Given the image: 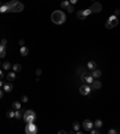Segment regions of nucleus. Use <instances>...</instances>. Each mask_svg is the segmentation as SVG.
I'll return each instance as SVG.
<instances>
[{
  "instance_id": "obj_9",
  "label": "nucleus",
  "mask_w": 120,
  "mask_h": 134,
  "mask_svg": "<svg viewBox=\"0 0 120 134\" xmlns=\"http://www.w3.org/2000/svg\"><path fill=\"white\" fill-rule=\"evenodd\" d=\"M90 10H91L92 13H97V12H100V11L102 10V5H101L100 3H94V4L90 6Z\"/></svg>"
},
{
  "instance_id": "obj_21",
  "label": "nucleus",
  "mask_w": 120,
  "mask_h": 134,
  "mask_svg": "<svg viewBox=\"0 0 120 134\" xmlns=\"http://www.w3.org/2000/svg\"><path fill=\"white\" fill-rule=\"evenodd\" d=\"M15 79H16V74H15V71L9 73V75H7V80H9V81H13Z\"/></svg>"
},
{
  "instance_id": "obj_15",
  "label": "nucleus",
  "mask_w": 120,
  "mask_h": 134,
  "mask_svg": "<svg viewBox=\"0 0 120 134\" xmlns=\"http://www.w3.org/2000/svg\"><path fill=\"white\" fill-rule=\"evenodd\" d=\"M101 74H102V73H101V70H98V69H94L91 75H92V77H94V79H98V77L101 76Z\"/></svg>"
},
{
  "instance_id": "obj_33",
  "label": "nucleus",
  "mask_w": 120,
  "mask_h": 134,
  "mask_svg": "<svg viewBox=\"0 0 120 134\" xmlns=\"http://www.w3.org/2000/svg\"><path fill=\"white\" fill-rule=\"evenodd\" d=\"M6 44H7V40H6V39H3V40H1V45H3V46H6Z\"/></svg>"
},
{
  "instance_id": "obj_10",
  "label": "nucleus",
  "mask_w": 120,
  "mask_h": 134,
  "mask_svg": "<svg viewBox=\"0 0 120 134\" xmlns=\"http://www.w3.org/2000/svg\"><path fill=\"white\" fill-rule=\"evenodd\" d=\"M101 87H102V83H101L97 79L92 81V83H91V88H94V89H100Z\"/></svg>"
},
{
  "instance_id": "obj_37",
  "label": "nucleus",
  "mask_w": 120,
  "mask_h": 134,
  "mask_svg": "<svg viewBox=\"0 0 120 134\" xmlns=\"http://www.w3.org/2000/svg\"><path fill=\"white\" fill-rule=\"evenodd\" d=\"M76 3H78V0H70V4H71V5H73V4H76Z\"/></svg>"
},
{
  "instance_id": "obj_25",
  "label": "nucleus",
  "mask_w": 120,
  "mask_h": 134,
  "mask_svg": "<svg viewBox=\"0 0 120 134\" xmlns=\"http://www.w3.org/2000/svg\"><path fill=\"white\" fill-rule=\"evenodd\" d=\"M69 5H70V1H67V0H65V1H63V3H61V7H63V9H65V10L67 9V6H69Z\"/></svg>"
},
{
  "instance_id": "obj_3",
  "label": "nucleus",
  "mask_w": 120,
  "mask_h": 134,
  "mask_svg": "<svg viewBox=\"0 0 120 134\" xmlns=\"http://www.w3.org/2000/svg\"><path fill=\"white\" fill-rule=\"evenodd\" d=\"M23 120L27 122V123H30V122H34L36 120V114L33 111V110H27L24 112V116H23Z\"/></svg>"
},
{
  "instance_id": "obj_5",
  "label": "nucleus",
  "mask_w": 120,
  "mask_h": 134,
  "mask_svg": "<svg viewBox=\"0 0 120 134\" xmlns=\"http://www.w3.org/2000/svg\"><path fill=\"white\" fill-rule=\"evenodd\" d=\"M25 133L27 134H36L37 133V127L34 122H30L25 126Z\"/></svg>"
},
{
  "instance_id": "obj_42",
  "label": "nucleus",
  "mask_w": 120,
  "mask_h": 134,
  "mask_svg": "<svg viewBox=\"0 0 120 134\" xmlns=\"http://www.w3.org/2000/svg\"><path fill=\"white\" fill-rule=\"evenodd\" d=\"M0 46H1V41H0Z\"/></svg>"
},
{
  "instance_id": "obj_30",
  "label": "nucleus",
  "mask_w": 120,
  "mask_h": 134,
  "mask_svg": "<svg viewBox=\"0 0 120 134\" xmlns=\"http://www.w3.org/2000/svg\"><path fill=\"white\" fill-rule=\"evenodd\" d=\"M90 133H91V134H97V133H100V130H98V128H95V129L92 128V129L90 130Z\"/></svg>"
},
{
  "instance_id": "obj_20",
  "label": "nucleus",
  "mask_w": 120,
  "mask_h": 134,
  "mask_svg": "<svg viewBox=\"0 0 120 134\" xmlns=\"http://www.w3.org/2000/svg\"><path fill=\"white\" fill-rule=\"evenodd\" d=\"M77 18L83 21V20H85L86 17L84 16V12H83V11H78V12H77Z\"/></svg>"
},
{
  "instance_id": "obj_36",
  "label": "nucleus",
  "mask_w": 120,
  "mask_h": 134,
  "mask_svg": "<svg viewBox=\"0 0 120 134\" xmlns=\"http://www.w3.org/2000/svg\"><path fill=\"white\" fill-rule=\"evenodd\" d=\"M18 44H19V46L22 47V46H24V40H19L18 41Z\"/></svg>"
},
{
  "instance_id": "obj_4",
  "label": "nucleus",
  "mask_w": 120,
  "mask_h": 134,
  "mask_svg": "<svg viewBox=\"0 0 120 134\" xmlns=\"http://www.w3.org/2000/svg\"><path fill=\"white\" fill-rule=\"evenodd\" d=\"M118 23H119L118 17H116V16H114V15H112V16L108 18V21L106 22V28H107V29H112V28L116 27V26H118Z\"/></svg>"
},
{
  "instance_id": "obj_32",
  "label": "nucleus",
  "mask_w": 120,
  "mask_h": 134,
  "mask_svg": "<svg viewBox=\"0 0 120 134\" xmlns=\"http://www.w3.org/2000/svg\"><path fill=\"white\" fill-rule=\"evenodd\" d=\"M22 101H23V103H27V101H28V97H27V95H23V97H22Z\"/></svg>"
},
{
  "instance_id": "obj_8",
  "label": "nucleus",
  "mask_w": 120,
  "mask_h": 134,
  "mask_svg": "<svg viewBox=\"0 0 120 134\" xmlns=\"http://www.w3.org/2000/svg\"><path fill=\"white\" fill-rule=\"evenodd\" d=\"M83 128H84V130H86V132H90L92 128H94V123L90 121V120H85L84 122H83Z\"/></svg>"
},
{
  "instance_id": "obj_18",
  "label": "nucleus",
  "mask_w": 120,
  "mask_h": 134,
  "mask_svg": "<svg viewBox=\"0 0 120 134\" xmlns=\"http://www.w3.org/2000/svg\"><path fill=\"white\" fill-rule=\"evenodd\" d=\"M6 56V51H5V46H0V58H4Z\"/></svg>"
},
{
  "instance_id": "obj_24",
  "label": "nucleus",
  "mask_w": 120,
  "mask_h": 134,
  "mask_svg": "<svg viewBox=\"0 0 120 134\" xmlns=\"http://www.w3.org/2000/svg\"><path fill=\"white\" fill-rule=\"evenodd\" d=\"M0 12H7V7H6V5L5 4H1L0 5Z\"/></svg>"
},
{
  "instance_id": "obj_28",
  "label": "nucleus",
  "mask_w": 120,
  "mask_h": 134,
  "mask_svg": "<svg viewBox=\"0 0 120 134\" xmlns=\"http://www.w3.org/2000/svg\"><path fill=\"white\" fill-rule=\"evenodd\" d=\"M66 10H67L70 13H71V12H73V11H74V9H73V5H71V4H70V5L67 6V9H66Z\"/></svg>"
},
{
  "instance_id": "obj_7",
  "label": "nucleus",
  "mask_w": 120,
  "mask_h": 134,
  "mask_svg": "<svg viewBox=\"0 0 120 134\" xmlns=\"http://www.w3.org/2000/svg\"><path fill=\"white\" fill-rule=\"evenodd\" d=\"M91 92V87H89V85H82L79 87V93L82 95H89Z\"/></svg>"
},
{
  "instance_id": "obj_35",
  "label": "nucleus",
  "mask_w": 120,
  "mask_h": 134,
  "mask_svg": "<svg viewBox=\"0 0 120 134\" xmlns=\"http://www.w3.org/2000/svg\"><path fill=\"white\" fill-rule=\"evenodd\" d=\"M41 74H42V70H41V69H37V70H36V75H37V76H40Z\"/></svg>"
},
{
  "instance_id": "obj_13",
  "label": "nucleus",
  "mask_w": 120,
  "mask_h": 134,
  "mask_svg": "<svg viewBox=\"0 0 120 134\" xmlns=\"http://www.w3.org/2000/svg\"><path fill=\"white\" fill-rule=\"evenodd\" d=\"M24 112H25L24 110H22V109H18V110L16 111V116H15V117H16V118H18V120H21V118L24 116Z\"/></svg>"
},
{
  "instance_id": "obj_12",
  "label": "nucleus",
  "mask_w": 120,
  "mask_h": 134,
  "mask_svg": "<svg viewBox=\"0 0 120 134\" xmlns=\"http://www.w3.org/2000/svg\"><path fill=\"white\" fill-rule=\"evenodd\" d=\"M3 88H4V91L5 92H11L12 89H13V86H12V83H5L4 86H3Z\"/></svg>"
},
{
  "instance_id": "obj_23",
  "label": "nucleus",
  "mask_w": 120,
  "mask_h": 134,
  "mask_svg": "<svg viewBox=\"0 0 120 134\" xmlns=\"http://www.w3.org/2000/svg\"><path fill=\"white\" fill-rule=\"evenodd\" d=\"M16 116V112L13 111V110H9L7 111V117L9 118H12V117H15Z\"/></svg>"
},
{
  "instance_id": "obj_31",
  "label": "nucleus",
  "mask_w": 120,
  "mask_h": 134,
  "mask_svg": "<svg viewBox=\"0 0 120 134\" xmlns=\"http://www.w3.org/2000/svg\"><path fill=\"white\" fill-rule=\"evenodd\" d=\"M118 133V130H115V129H109L108 130V134H116Z\"/></svg>"
},
{
  "instance_id": "obj_27",
  "label": "nucleus",
  "mask_w": 120,
  "mask_h": 134,
  "mask_svg": "<svg viewBox=\"0 0 120 134\" xmlns=\"http://www.w3.org/2000/svg\"><path fill=\"white\" fill-rule=\"evenodd\" d=\"M84 71H85V68H83V67H79V68L77 69V74H79V75H82Z\"/></svg>"
},
{
  "instance_id": "obj_16",
  "label": "nucleus",
  "mask_w": 120,
  "mask_h": 134,
  "mask_svg": "<svg viewBox=\"0 0 120 134\" xmlns=\"http://www.w3.org/2000/svg\"><path fill=\"white\" fill-rule=\"evenodd\" d=\"M12 70H13L15 73L21 71V70H22V65H21V64H13V65H12Z\"/></svg>"
},
{
  "instance_id": "obj_6",
  "label": "nucleus",
  "mask_w": 120,
  "mask_h": 134,
  "mask_svg": "<svg viewBox=\"0 0 120 134\" xmlns=\"http://www.w3.org/2000/svg\"><path fill=\"white\" fill-rule=\"evenodd\" d=\"M80 79H82V81L86 82L88 85H91V83H92V81H94L92 75H91V74H89L88 71H84V73L80 75Z\"/></svg>"
},
{
  "instance_id": "obj_43",
  "label": "nucleus",
  "mask_w": 120,
  "mask_h": 134,
  "mask_svg": "<svg viewBox=\"0 0 120 134\" xmlns=\"http://www.w3.org/2000/svg\"><path fill=\"white\" fill-rule=\"evenodd\" d=\"M0 65H1V62H0Z\"/></svg>"
},
{
  "instance_id": "obj_41",
  "label": "nucleus",
  "mask_w": 120,
  "mask_h": 134,
  "mask_svg": "<svg viewBox=\"0 0 120 134\" xmlns=\"http://www.w3.org/2000/svg\"><path fill=\"white\" fill-rule=\"evenodd\" d=\"M3 86H4V83H3V81H1V80H0V88H1Z\"/></svg>"
},
{
  "instance_id": "obj_14",
  "label": "nucleus",
  "mask_w": 120,
  "mask_h": 134,
  "mask_svg": "<svg viewBox=\"0 0 120 134\" xmlns=\"http://www.w3.org/2000/svg\"><path fill=\"white\" fill-rule=\"evenodd\" d=\"M19 52H21L22 56H28V54H29V48L25 47V46H22L21 50H19Z\"/></svg>"
},
{
  "instance_id": "obj_34",
  "label": "nucleus",
  "mask_w": 120,
  "mask_h": 134,
  "mask_svg": "<svg viewBox=\"0 0 120 134\" xmlns=\"http://www.w3.org/2000/svg\"><path fill=\"white\" fill-rule=\"evenodd\" d=\"M118 15H120V10H119V9L114 10V16H118Z\"/></svg>"
},
{
  "instance_id": "obj_29",
  "label": "nucleus",
  "mask_w": 120,
  "mask_h": 134,
  "mask_svg": "<svg viewBox=\"0 0 120 134\" xmlns=\"http://www.w3.org/2000/svg\"><path fill=\"white\" fill-rule=\"evenodd\" d=\"M73 129L74 130H79V123L78 122H73Z\"/></svg>"
},
{
  "instance_id": "obj_40",
  "label": "nucleus",
  "mask_w": 120,
  "mask_h": 134,
  "mask_svg": "<svg viewBox=\"0 0 120 134\" xmlns=\"http://www.w3.org/2000/svg\"><path fill=\"white\" fill-rule=\"evenodd\" d=\"M3 97H4V94H3V91H1V89H0V99H1Z\"/></svg>"
},
{
  "instance_id": "obj_39",
  "label": "nucleus",
  "mask_w": 120,
  "mask_h": 134,
  "mask_svg": "<svg viewBox=\"0 0 120 134\" xmlns=\"http://www.w3.org/2000/svg\"><path fill=\"white\" fill-rule=\"evenodd\" d=\"M67 132L66 130H59V134H66Z\"/></svg>"
},
{
  "instance_id": "obj_22",
  "label": "nucleus",
  "mask_w": 120,
  "mask_h": 134,
  "mask_svg": "<svg viewBox=\"0 0 120 134\" xmlns=\"http://www.w3.org/2000/svg\"><path fill=\"white\" fill-rule=\"evenodd\" d=\"M3 68H4L5 70H10L12 67H11V63H10V62H4V64H3Z\"/></svg>"
},
{
  "instance_id": "obj_19",
  "label": "nucleus",
  "mask_w": 120,
  "mask_h": 134,
  "mask_svg": "<svg viewBox=\"0 0 120 134\" xmlns=\"http://www.w3.org/2000/svg\"><path fill=\"white\" fill-rule=\"evenodd\" d=\"M102 124H103V122H102L101 120H96V121L94 122V127H95V128H101Z\"/></svg>"
},
{
  "instance_id": "obj_1",
  "label": "nucleus",
  "mask_w": 120,
  "mask_h": 134,
  "mask_svg": "<svg viewBox=\"0 0 120 134\" xmlns=\"http://www.w3.org/2000/svg\"><path fill=\"white\" fill-rule=\"evenodd\" d=\"M7 7V12H21L24 10V5L18 0H12L5 4Z\"/></svg>"
},
{
  "instance_id": "obj_26",
  "label": "nucleus",
  "mask_w": 120,
  "mask_h": 134,
  "mask_svg": "<svg viewBox=\"0 0 120 134\" xmlns=\"http://www.w3.org/2000/svg\"><path fill=\"white\" fill-rule=\"evenodd\" d=\"M83 12H84V16H85V17H88L89 15H91V13H92L90 9H86V10H83Z\"/></svg>"
},
{
  "instance_id": "obj_17",
  "label": "nucleus",
  "mask_w": 120,
  "mask_h": 134,
  "mask_svg": "<svg viewBox=\"0 0 120 134\" xmlns=\"http://www.w3.org/2000/svg\"><path fill=\"white\" fill-rule=\"evenodd\" d=\"M12 109H16V110L22 109V104H21L19 101H13V103H12Z\"/></svg>"
},
{
  "instance_id": "obj_11",
  "label": "nucleus",
  "mask_w": 120,
  "mask_h": 134,
  "mask_svg": "<svg viewBox=\"0 0 120 134\" xmlns=\"http://www.w3.org/2000/svg\"><path fill=\"white\" fill-rule=\"evenodd\" d=\"M86 67H88V69H89V70H94V69H96V68H97L96 62H94V60H89Z\"/></svg>"
},
{
  "instance_id": "obj_2",
  "label": "nucleus",
  "mask_w": 120,
  "mask_h": 134,
  "mask_svg": "<svg viewBox=\"0 0 120 134\" xmlns=\"http://www.w3.org/2000/svg\"><path fill=\"white\" fill-rule=\"evenodd\" d=\"M51 18H52L53 23H55V24H63V23H65V21H66V16H65V13H64L63 11H60V10L53 11Z\"/></svg>"
},
{
  "instance_id": "obj_38",
  "label": "nucleus",
  "mask_w": 120,
  "mask_h": 134,
  "mask_svg": "<svg viewBox=\"0 0 120 134\" xmlns=\"http://www.w3.org/2000/svg\"><path fill=\"white\" fill-rule=\"evenodd\" d=\"M3 77H4V75H3V70H1V69H0V80H1Z\"/></svg>"
}]
</instances>
